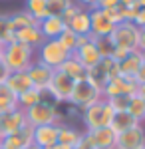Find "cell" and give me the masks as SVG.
<instances>
[{
  "label": "cell",
  "instance_id": "obj_1",
  "mask_svg": "<svg viewBox=\"0 0 145 149\" xmlns=\"http://www.w3.org/2000/svg\"><path fill=\"white\" fill-rule=\"evenodd\" d=\"M36 62V50L20 42H10L4 46L2 64L8 68V72H26Z\"/></svg>",
  "mask_w": 145,
  "mask_h": 149
},
{
  "label": "cell",
  "instance_id": "obj_2",
  "mask_svg": "<svg viewBox=\"0 0 145 149\" xmlns=\"http://www.w3.org/2000/svg\"><path fill=\"white\" fill-rule=\"evenodd\" d=\"M113 107L107 103V100H100L93 105L86 107L82 111V123L86 127V131H93V129H100V127H109L113 117Z\"/></svg>",
  "mask_w": 145,
  "mask_h": 149
},
{
  "label": "cell",
  "instance_id": "obj_3",
  "mask_svg": "<svg viewBox=\"0 0 145 149\" xmlns=\"http://www.w3.org/2000/svg\"><path fill=\"white\" fill-rule=\"evenodd\" d=\"M26 123L32 127H40V125H50V123H62V113L58 109V105L48 102H40L28 107L26 111Z\"/></svg>",
  "mask_w": 145,
  "mask_h": 149
},
{
  "label": "cell",
  "instance_id": "obj_4",
  "mask_svg": "<svg viewBox=\"0 0 145 149\" xmlns=\"http://www.w3.org/2000/svg\"><path fill=\"white\" fill-rule=\"evenodd\" d=\"M103 100V95H101V90H98L91 81L86 78V80H79L76 81V86H74V92L70 95V105H74V107H78L79 111H84L86 107L89 105H93L96 102H100Z\"/></svg>",
  "mask_w": 145,
  "mask_h": 149
},
{
  "label": "cell",
  "instance_id": "obj_5",
  "mask_svg": "<svg viewBox=\"0 0 145 149\" xmlns=\"http://www.w3.org/2000/svg\"><path fill=\"white\" fill-rule=\"evenodd\" d=\"M70 56L72 54L58 40H44L42 46L36 50V60L46 64L48 68H52V70H58Z\"/></svg>",
  "mask_w": 145,
  "mask_h": 149
},
{
  "label": "cell",
  "instance_id": "obj_6",
  "mask_svg": "<svg viewBox=\"0 0 145 149\" xmlns=\"http://www.w3.org/2000/svg\"><path fill=\"white\" fill-rule=\"evenodd\" d=\"M112 40L115 48H123L127 52H135L137 50V42H139V28L133 22H119L115 24L112 34Z\"/></svg>",
  "mask_w": 145,
  "mask_h": 149
},
{
  "label": "cell",
  "instance_id": "obj_7",
  "mask_svg": "<svg viewBox=\"0 0 145 149\" xmlns=\"http://www.w3.org/2000/svg\"><path fill=\"white\" fill-rule=\"evenodd\" d=\"M74 86H76V81L72 80L70 76H66L62 70H56V72H54V78L50 81V86L46 88V92L52 95V100H54L58 105H62V103L70 102V95L74 92Z\"/></svg>",
  "mask_w": 145,
  "mask_h": 149
},
{
  "label": "cell",
  "instance_id": "obj_8",
  "mask_svg": "<svg viewBox=\"0 0 145 149\" xmlns=\"http://www.w3.org/2000/svg\"><path fill=\"white\" fill-rule=\"evenodd\" d=\"M72 56L76 58L86 70L93 68V66H98L101 62V56H100V52H98V48H96V44H93L91 36H79L78 48L74 50Z\"/></svg>",
  "mask_w": 145,
  "mask_h": 149
},
{
  "label": "cell",
  "instance_id": "obj_9",
  "mask_svg": "<svg viewBox=\"0 0 145 149\" xmlns=\"http://www.w3.org/2000/svg\"><path fill=\"white\" fill-rule=\"evenodd\" d=\"M135 92H137V84L133 78H127V76L119 74L117 78L107 81L101 95H103V100H112L115 95H135Z\"/></svg>",
  "mask_w": 145,
  "mask_h": 149
},
{
  "label": "cell",
  "instance_id": "obj_10",
  "mask_svg": "<svg viewBox=\"0 0 145 149\" xmlns=\"http://www.w3.org/2000/svg\"><path fill=\"white\" fill-rule=\"evenodd\" d=\"M115 149H145V123H137L119 133Z\"/></svg>",
  "mask_w": 145,
  "mask_h": 149
},
{
  "label": "cell",
  "instance_id": "obj_11",
  "mask_svg": "<svg viewBox=\"0 0 145 149\" xmlns=\"http://www.w3.org/2000/svg\"><path fill=\"white\" fill-rule=\"evenodd\" d=\"M54 72H56V70L48 68L46 64L38 62V60L26 70V74H28V78H30V81H32V86L36 88V90H40V92H44L46 88L50 86V81H52V78H54Z\"/></svg>",
  "mask_w": 145,
  "mask_h": 149
},
{
  "label": "cell",
  "instance_id": "obj_12",
  "mask_svg": "<svg viewBox=\"0 0 145 149\" xmlns=\"http://www.w3.org/2000/svg\"><path fill=\"white\" fill-rule=\"evenodd\" d=\"M24 125H26V115H24V111L20 107L12 109L8 113H2L0 115V139L20 131Z\"/></svg>",
  "mask_w": 145,
  "mask_h": 149
},
{
  "label": "cell",
  "instance_id": "obj_13",
  "mask_svg": "<svg viewBox=\"0 0 145 149\" xmlns=\"http://www.w3.org/2000/svg\"><path fill=\"white\" fill-rule=\"evenodd\" d=\"M89 22H91V38H101V36H109L115 28V24L105 16V12L101 8L89 10Z\"/></svg>",
  "mask_w": 145,
  "mask_h": 149
},
{
  "label": "cell",
  "instance_id": "obj_14",
  "mask_svg": "<svg viewBox=\"0 0 145 149\" xmlns=\"http://www.w3.org/2000/svg\"><path fill=\"white\" fill-rule=\"evenodd\" d=\"M93 149H115L117 147V133L112 127H100L93 131H86Z\"/></svg>",
  "mask_w": 145,
  "mask_h": 149
},
{
  "label": "cell",
  "instance_id": "obj_15",
  "mask_svg": "<svg viewBox=\"0 0 145 149\" xmlns=\"http://www.w3.org/2000/svg\"><path fill=\"white\" fill-rule=\"evenodd\" d=\"M32 133H34V127L26 123L20 131L0 139V147L2 149H26L32 143Z\"/></svg>",
  "mask_w": 145,
  "mask_h": 149
},
{
  "label": "cell",
  "instance_id": "obj_16",
  "mask_svg": "<svg viewBox=\"0 0 145 149\" xmlns=\"http://www.w3.org/2000/svg\"><path fill=\"white\" fill-rule=\"evenodd\" d=\"M58 131H60V123H50V125L34 127L32 143H34V145H38L40 149L50 147V145L58 143Z\"/></svg>",
  "mask_w": 145,
  "mask_h": 149
},
{
  "label": "cell",
  "instance_id": "obj_17",
  "mask_svg": "<svg viewBox=\"0 0 145 149\" xmlns=\"http://www.w3.org/2000/svg\"><path fill=\"white\" fill-rule=\"evenodd\" d=\"M38 28H40V32L44 36V40H58V36L62 34L68 26L58 16H46L44 20L38 22Z\"/></svg>",
  "mask_w": 145,
  "mask_h": 149
},
{
  "label": "cell",
  "instance_id": "obj_18",
  "mask_svg": "<svg viewBox=\"0 0 145 149\" xmlns=\"http://www.w3.org/2000/svg\"><path fill=\"white\" fill-rule=\"evenodd\" d=\"M14 40L20 42V44H26V46L34 48V50H38L42 46V42H44V36H42L38 26H28V28H22V30H16L14 32Z\"/></svg>",
  "mask_w": 145,
  "mask_h": 149
},
{
  "label": "cell",
  "instance_id": "obj_19",
  "mask_svg": "<svg viewBox=\"0 0 145 149\" xmlns=\"http://www.w3.org/2000/svg\"><path fill=\"white\" fill-rule=\"evenodd\" d=\"M4 84L8 86V90H10L16 97H18L20 93L28 92L30 88H34L26 72H10V76L6 78V81H4Z\"/></svg>",
  "mask_w": 145,
  "mask_h": 149
},
{
  "label": "cell",
  "instance_id": "obj_20",
  "mask_svg": "<svg viewBox=\"0 0 145 149\" xmlns=\"http://www.w3.org/2000/svg\"><path fill=\"white\" fill-rule=\"evenodd\" d=\"M84 135V131H79L76 129L74 125H70L66 121H62L60 123V131H58V143H62V145H68V147H76L79 143V139Z\"/></svg>",
  "mask_w": 145,
  "mask_h": 149
},
{
  "label": "cell",
  "instance_id": "obj_21",
  "mask_svg": "<svg viewBox=\"0 0 145 149\" xmlns=\"http://www.w3.org/2000/svg\"><path fill=\"white\" fill-rule=\"evenodd\" d=\"M68 28L78 36H91V22H89V10H82L72 18V22L68 24Z\"/></svg>",
  "mask_w": 145,
  "mask_h": 149
},
{
  "label": "cell",
  "instance_id": "obj_22",
  "mask_svg": "<svg viewBox=\"0 0 145 149\" xmlns=\"http://www.w3.org/2000/svg\"><path fill=\"white\" fill-rule=\"evenodd\" d=\"M141 66H143V54H141L139 50H135V52H131L125 60L119 62V74H121V76H127V78H133Z\"/></svg>",
  "mask_w": 145,
  "mask_h": 149
},
{
  "label": "cell",
  "instance_id": "obj_23",
  "mask_svg": "<svg viewBox=\"0 0 145 149\" xmlns=\"http://www.w3.org/2000/svg\"><path fill=\"white\" fill-rule=\"evenodd\" d=\"M58 70H62V72H64L66 76H70L74 81H79V80H86V78H88V70L84 68L74 56H70Z\"/></svg>",
  "mask_w": 145,
  "mask_h": 149
},
{
  "label": "cell",
  "instance_id": "obj_24",
  "mask_svg": "<svg viewBox=\"0 0 145 149\" xmlns=\"http://www.w3.org/2000/svg\"><path fill=\"white\" fill-rule=\"evenodd\" d=\"M137 125V121L133 119V115L127 113V111H115L112 117V123H109V127H112L113 131L119 135V133H123L125 129H129V127Z\"/></svg>",
  "mask_w": 145,
  "mask_h": 149
},
{
  "label": "cell",
  "instance_id": "obj_25",
  "mask_svg": "<svg viewBox=\"0 0 145 149\" xmlns=\"http://www.w3.org/2000/svg\"><path fill=\"white\" fill-rule=\"evenodd\" d=\"M18 109V97L8 90L6 84H0V115Z\"/></svg>",
  "mask_w": 145,
  "mask_h": 149
},
{
  "label": "cell",
  "instance_id": "obj_26",
  "mask_svg": "<svg viewBox=\"0 0 145 149\" xmlns=\"http://www.w3.org/2000/svg\"><path fill=\"white\" fill-rule=\"evenodd\" d=\"M8 18H10V28L14 32L22 30V28H28V26H38V20H34L26 10H18L14 14H8Z\"/></svg>",
  "mask_w": 145,
  "mask_h": 149
},
{
  "label": "cell",
  "instance_id": "obj_27",
  "mask_svg": "<svg viewBox=\"0 0 145 149\" xmlns=\"http://www.w3.org/2000/svg\"><path fill=\"white\" fill-rule=\"evenodd\" d=\"M88 80L98 88V90H101L103 92V88L107 86V81H109V76H107V72H105V68L101 66V62L98 64V66H93V68L88 70Z\"/></svg>",
  "mask_w": 145,
  "mask_h": 149
},
{
  "label": "cell",
  "instance_id": "obj_28",
  "mask_svg": "<svg viewBox=\"0 0 145 149\" xmlns=\"http://www.w3.org/2000/svg\"><path fill=\"white\" fill-rule=\"evenodd\" d=\"M40 102H42V92L36 90V88H30L28 92L18 95V107L22 111H26L28 107H32V105H36V103H40Z\"/></svg>",
  "mask_w": 145,
  "mask_h": 149
},
{
  "label": "cell",
  "instance_id": "obj_29",
  "mask_svg": "<svg viewBox=\"0 0 145 149\" xmlns=\"http://www.w3.org/2000/svg\"><path fill=\"white\" fill-rule=\"evenodd\" d=\"M24 10L32 16L34 20H44L48 16V8H46V0H26V8Z\"/></svg>",
  "mask_w": 145,
  "mask_h": 149
},
{
  "label": "cell",
  "instance_id": "obj_30",
  "mask_svg": "<svg viewBox=\"0 0 145 149\" xmlns=\"http://www.w3.org/2000/svg\"><path fill=\"white\" fill-rule=\"evenodd\" d=\"M127 113L133 115V119L137 121V123H145V102L135 93V95H131V102H129V105H127Z\"/></svg>",
  "mask_w": 145,
  "mask_h": 149
},
{
  "label": "cell",
  "instance_id": "obj_31",
  "mask_svg": "<svg viewBox=\"0 0 145 149\" xmlns=\"http://www.w3.org/2000/svg\"><path fill=\"white\" fill-rule=\"evenodd\" d=\"M10 42H16L14 30L10 28V18H8V14H0V44L6 46Z\"/></svg>",
  "mask_w": 145,
  "mask_h": 149
},
{
  "label": "cell",
  "instance_id": "obj_32",
  "mask_svg": "<svg viewBox=\"0 0 145 149\" xmlns=\"http://www.w3.org/2000/svg\"><path fill=\"white\" fill-rule=\"evenodd\" d=\"M93 44L98 48L101 58H112L113 50H115V44H113L112 36H101V38H93Z\"/></svg>",
  "mask_w": 145,
  "mask_h": 149
},
{
  "label": "cell",
  "instance_id": "obj_33",
  "mask_svg": "<svg viewBox=\"0 0 145 149\" xmlns=\"http://www.w3.org/2000/svg\"><path fill=\"white\" fill-rule=\"evenodd\" d=\"M58 42H60L62 46L66 48V50H68V52H70V54H74V50L78 48L79 36H78V34H74V32H72L70 28H66V30H64L62 34L58 36Z\"/></svg>",
  "mask_w": 145,
  "mask_h": 149
},
{
  "label": "cell",
  "instance_id": "obj_34",
  "mask_svg": "<svg viewBox=\"0 0 145 149\" xmlns=\"http://www.w3.org/2000/svg\"><path fill=\"white\" fill-rule=\"evenodd\" d=\"M74 0H46V8H48V16H62L64 10L72 4Z\"/></svg>",
  "mask_w": 145,
  "mask_h": 149
},
{
  "label": "cell",
  "instance_id": "obj_35",
  "mask_svg": "<svg viewBox=\"0 0 145 149\" xmlns=\"http://www.w3.org/2000/svg\"><path fill=\"white\" fill-rule=\"evenodd\" d=\"M129 102H131V95H115L112 100H107V103L113 107V111H127Z\"/></svg>",
  "mask_w": 145,
  "mask_h": 149
},
{
  "label": "cell",
  "instance_id": "obj_36",
  "mask_svg": "<svg viewBox=\"0 0 145 149\" xmlns=\"http://www.w3.org/2000/svg\"><path fill=\"white\" fill-rule=\"evenodd\" d=\"M105 16L112 20L113 24H119V22H123V8L117 4V6H113V8H105Z\"/></svg>",
  "mask_w": 145,
  "mask_h": 149
},
{
  "label": "cell",
  "instance_id": "obj_37",
  "mask_svg": "<svg viewBox=\"0 0 145 149\" xmlns=\"http://www.w3.org/2000/svg\"><path fill=\"white\" fill-rule=\"evenodd\" d=\"M79 10H82V6H79V4H76V2H72V4L68 6L66 10H64V14L60 16V18H62V22H64V24L68 26V24L72 22V18H74V16H76V14H78Z\"/></svg>",
  "mask_w": 145,
  "mask_h": 149
},
{
  "label": "cell",
  "instance_id": "obj_38",
  "mask_svg": "<svg viewBox=\"0 0 145 149\" xmlns=\"http://www.w3.org/2000/svg\"><path fill=\"white\" fill-rule=\"evenodd\" d=\"M129 54H131V52H127V50H123V48H115V50H113V54H112V58L117 62V64H119V62H121V60H125Z\"/></svg>",
  "mask_w": 145,
  "mask_h": 149
},
{
  "label": "cell",
  "instance_id": "obj_39",
  "mask_svg": "<svg viewBox=\"0 0 145 149\" xmlns=\"http://www.w3.org/2000/svg\"><path fill=\"white\" fill-rule=\"evenodd\" d=\"M74 149H93V145H91V141H89V137H88L86 131H84V135H82V139H79V143Z\"/></svg>",
  "mask_w": 145,
  "mask_h": 149
},
{
  "label": "cell",
  "instance_id": "obj_40",
  "mask_svg": "<svg viewBox=\"0 0 145 149\" xmlns=\"http://www.w3.org/2000/svg\"><path fill=\"white\" fill-rule=\"evenodd\" d=\"M133 24L137 26V28H145V8H139V12H137V16H135Z\"/></svg>",
  "mask_w": 145,
  "mask_h": 149
},
{
  "label": "cell",
  "instance_id": "obj_41",
  "mask_svg": "<svg viewBox=\"0 0 145 149\" xmlns=\"http://www.w3.org/2000/svg\"><path fill=\"white\" fill-rule=\"evenodd\" d=\"M76 4H79V6L86 8V10H93V8H98V0H78Z\"/></svg>",
  "mask_w": 145,
  "mask_h": 149
},
{
  "label": "cell",
  "instance_id": "obj_42",
  "mask_svg": "<svg viewBox=\"0 0 145 149\" xmlns=\"http://www.w3.org/2000/svg\"><path fill=\"white\" fill-rule=\"evenodd\" d=\"M117 4H119V0H98V8H101V10L113 8V6H117Z\"/></svg>",
  "mask_w": 145,
  "mask_h": 149
},
{
  "label": "cell",
  "instance_id": "obj_43",
  "mask_svg": "<svg viewBox=\"0 0 145 149\" xmlns=\"http://www.w3.org/2000/svg\"><path fill=\"white\" fill-rule=\"evenodd\" d=\"M133 80H135V84H137V86L145 84V64H143V66H141L139 70H137V74L133 76Z\"/></svg>",
  "mask_w": 145,
  "mask_h": 149
},
{
  "label": "cell",
  "instance_id": "obj_44",
  "mask_svg": "<svg viewBox=\"0 0 145 149\" xmlns=\"http://www.w3.org/2000/svg\"><path fill=\"white\" fill-rule=\"evenodd\" d=\"M137 50L145 54V28H139V42H137Z\"/></svg>",
  "mask_w": 145,
  "mask_h": 149
},
{
  "label": "cell",
  "instance_id": "obj_45",
  "mask_svg": "<svg viewBox=\"0 0 145 149\" xmlns=\"http://www.w3.org/2000/svg\"><path fill=\"white\" fill-rule=\"evenodd\" d=\"M8 76H10V72H8V68H6V66H4V64L0 62V84H4Z\"/></svg>",
  "mask_w": 145,
  "mask_h": 149
},
{
  "label": "cell",
  "instance_id": "obj_46",
  "mask_svg": "<svg viewBox=\"0 0 145 149\" xmlns=\"http://www.w3.org/2000/svg\"><path fill=\"white\" fill-rule=\"evenodd\" d=\"M137 95H139V97H141V100H143L145 102V84H141V86H137Z\"/></svg>",
  "mask_w": 145,
  "mask_h": 149
},
{
  "label": "cell",
  "instance_id": "obj_47",
  "mask_svg": "<svg viewBox=\"0 0 145 149\" xmlns=\"http://www.w3.org/2000/svg\"><path fill=\"white\" fill-rule=\"evenodd\" d=\"M46 149H72V147H68V145H62V143H54V145H50V147H46Z\"/></svg>",
  "mask_w": 145,
  "mask_h": 149
},
{
  "label": "cell",
  "instance_id": "obj_48",
  "mask_svg": "<svg viewBox=\"0 0 145 149\" xmlns=\"http://www.w3.org/2000/svg\"><path fill=\"white\" fill-rule=\"evenodd\" d=\"M137 6L139 8H145V0H137Z\"/></svg>",
  "mask_w": 145,
  "mask_h": 149
},
{
  "label": "cell",
  "instance_id": "obj_49",
  "mask_svg": "<svg viewBox=\"0 0 145 149\" xmlns=\"http://www.w3.org/2000/svg\"><path fill=\"white\" fill-rule=\"evenodd\" d=\"M26 149H40V147H38V145H34V143H30V145H28Z\"/></svg>",
  "mask_w": 145,
  "mask_h": 149
},
{
  "label": "cell",
  "instance_id": "obj_50",
  "mask_svg": "<svg viewBox=\"0 0 145 149\" xmlns=\"http://www.w3.org/2000/svg\"><path fill=\"white\" fill-rule=\"evenodd\" d=\"M2 54H4V46L0 44V62H2Z\"/></svg>",
  "mask_w": 145,
  "mask_h": 149
},
{
  "label": "cell",
  "instance_id": "obj_51",
  "mask_svg": "<svg viewBox=\"0 0 145 149\" xmlns=\"http://www.w3.org/2000/svg\"><path fill=\"white\" fill-rule=\"evenodd\" d=\"M143 64H145V54H143Z\"/></svg>",
  "mask_w": 145,
  "mask_h": 149
},
{
  "label": "cell",
  "instance_id": "obj_52",
  "mask_svg": "<svg viewBox=\"0 0 145 149\" xmlns=\"http://www.w3.org/2000/svg\"><path fill=\"white\" fill-rule=\"evenodd\" d=\"M0 149H2V147H0Z\"/></svg>",
  "mask_w": 145,
  "mask_h": 149
}]
</instances>
